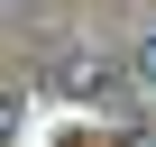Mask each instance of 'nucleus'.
I'll return each mask as SVG.
<instances>
[{"label":"nucleus","mask_w":156,"mask_h":147,"mask_svg":"<svg viewBox=\"0 0 156 147\" xmlns=\"http://www.w3.org/2000/svg\"><path fill=\"white\" fill-rule=\"evenodd\" d=\"M55 92H64V101H110V92H119V64H110V55H64V64H55Z\"/></svg>","instance_id":"1"},{"label":"nucleus","mask_w":156,"mask_h":147,"mask_svg":"<svg viewBox=\"0 0 156 147\" xmlns=\"http://www.w3.org/2000/svg\"><path fill=\"white\" fill-rule=\"evenodd\" d=\"M129 83H147V92H156V28H147V37H138V55H129Z\"/></svg>","instance_id":"2"}]
</instances>
